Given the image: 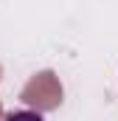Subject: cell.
<instances>
[{
    "label": "cell",
    "instance_id": "6da1fadb",
    "mask_svg": "<svg viewBox=\"0 0 118 121\" xmlns=\"http://www.w3.org/2000/svg\"><path fill=\"white\" fill-rule=\"evenodd\" d=\"M3 121H45V116L34 113V110H11V113H6Z\"/></svg>",
    "mask_w": 118,
    "mask_h": 121
}]
</instances>
